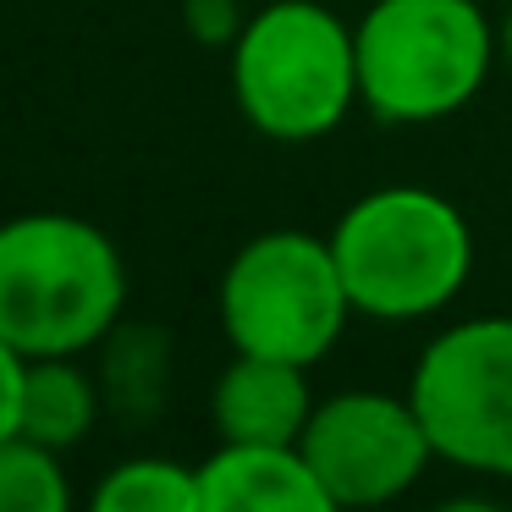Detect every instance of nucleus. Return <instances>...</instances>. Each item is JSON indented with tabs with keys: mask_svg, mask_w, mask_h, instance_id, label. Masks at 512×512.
Returning <instances> with one entry per match:
<instances>
[{
	"mask_svg": "<svg viewBox=\"0 0 512 512\" xmlns=\"http://www.w3.org/2000/svg\"><path fill=\"white\" fill-rule=\"evenodd\" d=\"M127 265L111 232L67 210L0 221V336L23 358H78L111 336Z\"/></svg>",
	"mask_w": 512,
	"mask_h": 512,
	"instance_id": "nucleus-1",
	"label": "nucleus"
},
{
	"mask_svg": "<svg viewBox=\"0 0 512 512\" xmlns=\"http://www.w3.org/2000/svg\"><path fill=\"white\" fill-rule=\"evenodd\" d=\"M331 254L353 314L408 325L441 314L474 276V232L446 193L424 182L369 188L331 226Z\"/></svg>",
	"mask_w": 512,
	"mask_h": 512,
	"instance_id": "nucleus-2",
	"label": "nucleus"
},
{
	"mask_svg": "<svg viewBox=\"0 0 512 512\" xmlns=\"http://www.w3.org/2000/svg\"><path fill=\"white\" fill-rule=\"evenodd\" d=\"M353 50L358 105L391 127H430L485 89L501 45L479 0H375Z\"/></svg>",
	"mask_w": 512,
	"mask_h": 512,
	"instance_id": "nucleus-3",
	"label": "nucleus"
},
{
	"mask_svg": "<svg viewBox=\"0 0 512 512\" xmlns=\"http://www.w3.org/2000/svg\"><path fill=\"white\" fill-rule=\"evenodd\" d=\"M232 100L254 133L314 144L358 105L353 28L320 0H270L232 39Z\"/></svg>",
	"mask_w": 512,
	"mask_h": 512,
	"instance_id": "nucleus-4",
	"label": "nucleus"
},
{
	"mask_svg": "<svg viewBox=\"0 0 512 512\" xmlns=\"http://www.w3.org/2000/svg\"><path fill=\"white\" fill-rule=\"evenodd\" d=\"M221 331L232 353L320 364L353 320V298L342 287L331 237L276 226L248 237L221 270Z\"/></svg>",
	"mask_w": 512,
	"mask_h": 512,
	"instance_id": "nucleus-5",
	"label": "nucleus"
},
{
	"mask_svg": "<svg viewBox=\"0 0 512 512\" xmlns=\"http://www.w3.org/2000/svg\"><path fill=\"white\" fill-rule=\"evenodd\" d=\"M408 402L441 463L512 479V314L435 331L413 364Z\"/></svg>",
	"mask_w": 512,
	"mask_h": 512,
	"instance_id": "nucleus-6",
	"label": "nucleus"
},
{
	"mask_svg": "<svg viewBox=\"0 0 512 512\" xmlns=\"http://www.w3.org/2000/svg\"><path fill=\"white\" fill-rule=\"evenodd\" d=\"M298 452L347 512L391 507L435 463L419 408L397 391H331L314 402Z\"/></svg>",
	"mask_w": 512,
	"mask_h": 512,
	"instance_id": "nucleus-7",
	"label": "nucleus"
},
{
	"mask_svg": "<svg viewBox=\"0 0 512 512\" xmlns=\"http://www.w3.org/2000/svg\"><path fill=\"white\" fill-rule=\"evenodd\" d=\"M309 413H314L309 369L287 364V358L232 353V364L215 375L210 391L215 435L237 446H298Z\"/></svg>",
	"mask_w": 512,
	"mask_h": 512,
	"instance_id": "nucleus-8",
	"label": "nucleus"
},
{
	"mask_svg": "<svg viewBox=\"0 0 512 512\" xmlns=\"http://www.w3.org/2000/svg\"><path fill=\"white\" fill-rule=\"evenodd\" d=\"M204 512H347L298 446L221 441L199 463Z\"/></svg>",
	"mask_w": 512,
	"mask_h": 512,
	"instance_id": "nucleus-9",
	"label": "nucleus"
},
{
	"mask_svg": "<svg viewBox=\"0 0 512 512\" xmlns=\"http://www.w3.org/2000/svg\"><path fill=\"white\" fill-rule=\"evenodd\" d=\"M94 413H100L94 380L72 358H28L17 435L50 446V452H67V446H78L94 430Z\"/></svg>",
	"mask_w": 512,
	"mask_h": 512,
	"instance_id": "nucleus-10",
	"label": "nucleus"
},
{
	"mask_svg": "<svg viewBox=\"0 0 512 512\" xmlns=\"http://www.w3.org/2000/svg\"><path fill=\"white\" fill-rule=\"evenodd\" d=\"M83 512H204L199 468L177 457H127L89 490Z\"/></svg>",
	"mask_w": 512,
	"mask_h": 512,
	"instance_id": "nucleus-11",
	"label": "nucleus"
},
{
	"mask_svg": "<svg viewBox=\"0 0 512 512\" xmlns=\"http://www.w3.org/2000/svg\"><path fill=\"white\" fill-rule=\"evenodd\" d=\"M0 512H72V479L61 452L12 435L0 441Z\"/></svg>",
	"mask_w": 512,
	"mask_h": 512,
	"instance_id": "nucleus-12",
	"label": "nucleus"
},
{
	"mask_svg": "<svg viewBox=\"0 0 512 512\" xmlns=\"http://www.w3.org/2000/svg\"><path fill=\"white\" fill-rule=\"evenodd\" d=\"M182 12H188V28L204 39V45H232V39L243 34V23H248V17L237 12V0H188Z\"/></svg>",
	"mask_w": 512,
	"mask_h": 512,
	"instance_id": "nucleus-13",
	"label": "nucleus"
},
{
	"mask_svg": "<svg viewBox=\"0 0 512 512\" xmlns=\"http://www.w3.org/2000/svg\"><path fill=\"white\" fill-rule=\"evenodd\" d=\"M23 369L28 358L17 353L6 336H0V441L17 435V408H23Z\"/></svg>",
	"mask_w": 512,
	"mask_h": 512,
	"instance_id": "nucleus-14",
	"label": "nucleus"
},
{
	"mask_svg": "<svg viewBox=\"0 0 512 512\" xmlns=\"http://www.w3.org/2000/svg\"><path fill=\"white\" fill-rule=\"evenodd\" d=\"M430 512H507V507H501V501H485V496H452Z\"/></svg>",
	"mask_w": 512,
	"mask_h": 512,
	"instance_id": "nucleus-15",
	"label": "nucleus"
},
{
	"mask_svg": "<svg viewBox=\"0 0 512 512\" xmlns=\"http://www.w3.org/2000/svg\"><path fill=\"white\" fill-rule=\"evenodd\" d=\"M496 45H501V61L512 67V6H507V17H501V34H496Z\"/></svg>",
	"mask_w": 512,
	"mask_h": 512,
	"instance_id": "nucleus-16",
	"label": "nucleus"
}]
</instances>
